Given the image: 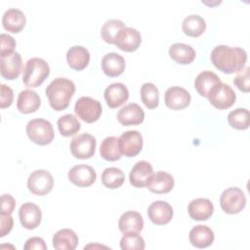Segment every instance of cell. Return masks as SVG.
Wrapping results in <instances>:
<instances>
[{
	"label": "cell",
	"instance_id": "cell-5",
	"mask_svg": "<svg viewBox=\"0 0 250 250\" xmlns=\"http://www.w3.org/2000/svg\"><path fill=\"white\" fill-rule=\"evenodd\" d=\"M220 205L227 214H237L246 205V196L242 189L236 187L228 188L220 196Z\"/></svg>",
	"mask_w": 250,
	"mask_h": 250
},
{
	"label": "cell",
	"instance_id": "cell-38",
	"mask_svg": "<svg viewBox=\"0 0 250 250\" xmlns=\"http://www.w3.org/2000/svg\"><path fill=\"white\" fill-rule=\"evenodd\" d=\"M146 247L144 238L138 232H127L120 239L122 250H144Z\"/></svg>",
	"mask_w": 250,
	"mask_h": 250
},
{
	"label": "cell",
	"instance_id": "cell-26",
	"mask_svg": "<svg viewBox=\"0 0 250 250\" xmlns=\"http://www.w3.org/2000/svg\"><path fill=\"white\" fill-rule=\"evenodd\" d=\"M41 104V99L39 95L29 89L22 90L17 100V107L20 112L27 114V113H32L35 112Z\"/></svg>",
	"mask_w": 250,
	"mask_h": 250
},
{
	"label": "cell",
	"instance_id": "cell-25",
	"mask_svg": "<svg viewBox=\"0 0 250 250\" xmlns=\"http://www.w3.org/2000/svg\"><path fill=\"white\" fill-rule=\"evenodd\" d=\"M66 62L70 68L77 71L82 70L89 64L90 53L85 47L74 45L66 53Z\"/></svg>",
	"mask_w": 250,
	"mask_h": 250
},
{
	"label": "cell",
	"instance_id": "cell-24",
	"mask_svg": "<svg viewBox=\"0 0 250 250\" xmlns=\"http://www.w3.org/2000/svg\"><path fill=\"white\" fill-rule=\"evenodd\" d=\"M25 23L26 19L23 12L17 8H10L3 14V27L12 33H19L21 31Z\"/></svg>",
	"mask_w": 250,
	"mask_h": 250
},
{
	"label": "cell",
	"instance_id": "cell-4",
	"mask_svg": "<svg viewBox=\"0 0 250 250\" xmlns=\"http://www.w3.org/2000/svg\"><path fill=\"white\" fill-rule=\"evenodd\" d=\"M26 134L30 141L39 146H46L54 140V129L50 121L44 118H34L26 124Z\"/></svg>",
	"mask_w": 250,
	"mask_h": 250
},
{
	"label": "cell",
	"instance_id": "cell-16",
	"mask_svg": "<svg viewBox=\"0 0 250 250\" xmlns=\"http://www.w3.org/2000/svg\"><path fill=\"white\" fill-rule=\"evenodd\" d=\"M22 61L19 52H14L0 59V71L3 78L14 80L19 77L21 71Z\"/></svg>",
	"mask_w": 250,
	"mask_h": 250
},
{
	"label": "cell",
	"instance_id": "cell-17",
	"mask_svg": "<svg viewBox=\"0 0 250 250\" xmlns=\"http://www.w3.org/2000/svg\"><path fill=\"white\" fill-rule=\"evenodd\" d=\"M152 175L153 168L151 164L146 160H141L132 167L129 174V180L133 187L144 188L147 186Z\"/></svg>",
	"mask_w": 250,
	"mask_h": 250
},
{
	"label": "cell",
	"instance_id": "cell-10",
	"mask_svg": "<svg viewBox=\"0 0 250 250\" xmlns=\"http://www.w3.org/2000/svg\"><path fill=\"white\" fill-rule=\"evenodd\" d=\"M143 136L137 130H129L119 137V145L122 154L127 157L138 155L143 148Z\"/></svg>",
	"mask_w": 250,
	"mask_h": 250
},
{
	"label": "cell",
	"instance_id": "cell-40",
	"mask_svg": "<svg viewBox=\"0 0 250 250\" xmlns=\"http://www.w3.org/2000/svg\"><path fill=\"white\" fill-rule=\"evenodd\" d=\"M1 39V51H0V57H6L15 51V47L17 45L15 39L6 33H2L0 35Z\"/></svg>",
	"mask_w": 250,
	"mask_h": 250
},
{
	"label": "cell",
	"instance_id": "cell-2",
	"mask_svg": "<svg viewBox=\"0 0 250 250\" xmlns=\"http://www.w3.org/2000/svg\"><path fill=\"white\" fill-rule=\"evenodd\" d=\"M75 92L73 81L64 77L55 78L45 89L51 107L57 111L65 109Z\"/></svg>",
	"mask_w": 250,
	"mask_h": 250
},
{
	"label": "cell",
	"instance_id": "cell-13",
	"mask_svg": "<svg viewBox=\"0 0 250 250\" xmlns=\"http://www.w3.org/2000/svg\"><path fill=\"white\" fill-rule=\"evenodd\" d=\"M190 94L183 87L172 86L164 94V102L167 107L173 110H181L190 104Z\"/></svg>",
	"mask_w": 250,
	"mask_h": 250
},
{
	"label": "cell",
	"instance_id": "cell-36",
	"mask_svg": "<svg viewBox=\"0 0 250 250\" xmlns=\"http://www.w3.org/2000/svg\"><path fill=\"white\" fill-rule=\"evenodd\" d=\"M141 99L148 109H154L159 104V92L151 82H146L141 87Z\"/></svg>",
	"mask_w": 250,
	"mask_h": 250
},
{
	"label": "cell",
	"instance_id": "cell-31",
	"mask_svg": "<svg viewBox=\"0 0 250 250\" xmlns=\"http://www.w3.org/2000/svg\"><path fill=\"white\" fill-rule=\"evenodd\" d=\"M101 156L107 161H116L121 157V148L119 145V138L114 136L106 137L100 146Z\"/></svg>",
	"mask_w": 250,
	"mask_h": 250
},
{
	"label": "cell",
	"instance_id": "cell-28",
	"mask_svg": "<svg viewBox=\"0 0 250 250\" xmlns=\"http://www.w3.org/2000/svg\"><path fill=\"white\" fill-rule=\"evenodd\" d=\"M77 234L70 229H59L53 235V246L57 250H74L78 244Z\"/></svg>",
	"mask_w": 250,
	"mask_h": 250
},
{
	"label": "cell",
	"instance_id": "cell-8",
	"mask_svg": "<svg viewBox=\"0 0 250 250\" xmlns=\"http://www.w3.org/2000/svg\"><path fill=\"white\" fill-rule=\"evenodd\" d=\"M53 187L54 178L47 170L38 169L28 176L27 188L35 195H45L53 189Z\"/></svg>",
	"mask_w": 250,
	"mask_h": 250
},
{
	"label": "cell",
	"instance_id": "cell-34",
	"mask_svg": "<svg viewBox=\"0 0 250 250\" xmlns=\"http://www.w3.org/2000/svg\"><path fill=\"white\" fill-rule=\"evenodd\" d=\"M58 128L62 136L70 137L74 136L81 128V124L77 117L73 114H65L58 119Z\"/></svg>",
	"mask_w": 250,
	"mask_h": 250
},
{
	"label": "cell",
	"instance_id": "cell-3",
	"mask_svg": "<svg viewBox=\"0 0 250 250\" xmlns=\"http://www.w3.org/2000/svg\"><path fill=\"white\" fill-rule=\"evenodd\" d=\"M50 74L48 62L41 58L29 59L22 69V82L26 87L36 88L40 86Z\"/></svg>",
	"mask_w": 250,
	"mask_h": 250
},
{
	"label": "cell",
	"instance_id": "cell-42",
	"mask_svg": "<svg viewBox=\"0 0 250 250\" xmlns=\"http://www.w3.org/2000/svg\"><path fill=\"white\" fill-rule=\"evenodd\" d=\"M14 225V220L11 214H1L0 213V237H4L8 234Z\"/></svg>",
	"mask_w": 250,
	"mask_h": 250
},
{
	"label": "cell",
	"instance_id": "cell-39",
	"mask_svg": "<svg viewBox=\"0 0 250 250\" xmlns=\"http://www.w3.org/2000/svg\"><path fill=\"white\" fill-rule=\"evenodd\" d=\"M250 67L245 66L243 69L238 71V73L233 78L234 85L242 92L248 93L250 90Z\"/></svg>",
	"mask_w": 250,
	"mask_h": 250
},
{
	"label": "cell",
	"instance_id": "cell-18",
	"mask_svg": "<svg viewBox=\"0 0 250 250\" xmlns=\"http://www.w3.org/2000/svg\"><path fill=\"white\" fill-rule=\"evenodd\" d=\"M116 117L123 126L139 125L145 119V111L138 104L131 103L120 108Z\"/></svg>",
	"mask_w": 250,
	"mask_h": 250
},
{
	"label": "cell",
	"instance_id": "cell-14",
	"mask_svg": "<svg viewBox=\"0 0 250 250\" xmlns=\"http://www.w3.org/2000/svg\"><path fill=\"white\" fill-rule=\"evenodd\" d=\"M19 218L21 226L26 229H36L42 220V212L38 205L32 202L23 203L19 210Z\"/></svg>",
	"mask_w": 250,
	"mask_h": 250
},
{
	"label": "cell",
	"instance_id": "cell-1",
	"mask_svg": "<svg viewBox=\"0 0 250 250\" xmlns=\"http://www.w3.org/2000/svg\"><path fill=\"white\" fill-rule=\"evenodd\" d=\"M212 63L224 73L238 72L245 67L247 53L239 47H229L227 45L216 46L210 55Z\"/></svg>",
	"mask_w": 250,
	"mask_h": 250
},
{
	"label": "cell",
	"instance_id": "cell-22",
	"mask_svg": "<svg viewBox=\"0 0 250 250\" xmlns=\"http://www.w3.org/2000/svg\"><path fill=\"white\" fill-rule=\"evenodd\" d=\"M189 242L196 248H207L214 242V231L207 226L197 225L193 227L188 234Z\"/></svg>",
	"mask_w": 250,
	"mask_h": 250
},
{
	"label": "cell",
	"instance_id": "cell-27",
	"mask_svg": "<svg viewBox=\"0 0 250 250\" xmlns=\"http://www.w3.org/2000/svg\"><path fill=\"white\" fill-rule=\"evenodd\" d=\"M118 228L123 233L139 232L144 228V219L137 211H126L119 218Z\"/></svg>",
	"mask_w": 250,
	"mask_h": 250
},
{
	"label": "cell",
	"instance_id": "cell-11",
	"mask_svg": "<svg viewBox=\"0 0 250 250\" xmlns=\"http://www.w3.org/2000/svg\"><path fill=\"white\" fill-rule=\"evenodd\" d=\"M68 180L79 188H87L92 186L96 179L97 173L95 169L87 164H78L73 166L67 173Z\"/></svg>",
	"mask_w": 250,
	"mask_h": 250
},
{
	"label": "cell",
	"instance_id": "cell-37",
	"mask_svg": "<svg viewBox=\"0 0 250 250\" xmlns=\"http://www.w3.org/2000/svg\"><path fill=\"white\" fill-rule=\"evenodd\" d=\"M125 23L121 20L110 19L107 20L101 28L102 38L108 44H114L117 33L125 27Z\"/></svg>",
	"mask_w": 250,
	"mask_h": 250
},
{
	"label": "cell",
	"instance_id": "cell-21",
	"mask_svg": "<svg viewBox=\"0 0 250 250\" xmlns=\"http://www.w3.org/2000/svg\"><path fill=\"white\" fill-rule=\"evenodd\" d=\"M125 66L126 63L124 58L115 52L107 53L102 59V69L108 77H116L120 75L125 70Z\"/></svg>",
	"mask_w": 250,
	"mask_h": 250
},
{
	"label": "cell",
	"instance_id": "cell-33",
	"mask_svg": "<svg viewBox=\"0 0 250 250\" xmlns=\"http://www.w3.org/2000/svg\"><path fill=\"white\" fill-rule=\"evenodd\" d=\"M125 180L124 173L117 167H107L102 173L103 185L110 189L120 188Z\"/></svg>",
	"mask_w": 250,
	"mask_h": 250
},
{
	"label": "cell",
	"instance_id": "cell-9",
	"mask_svg": "<svg viewBox=\"0 0 250 250\" xmlns=\"http://www.w3.org/2000/svg\"><path fill=\"white\" fill-rule=\"evenodd\" d=\"M207 99L213 106L223 110L230 107L235 103L236 95L229 84L221 82L212 89Z\"/></svg>",
	"mask_w": 250,
	"mask_h": 250
},
{
	"label": "cell",
	"instance_id": "cell-41",
	"mask_svg": "<svg viewBox=\"0 0 250 250\" xmlns=\"http://www.w3.org/2000/svg\"><path fill=\"white\" fill-rule=\"evenodd\" d=\"M14 92L12 88L5 84H1V99H0V107L5 108L9 107L13 104Z\"/></svg>",
	"mask_w": 250,
	"mask_h": 250
},
{
	"label": "cell",
	"instance_id": "cell-19",
	"mask_svg": "<svg viewBox=\"0 0 250 250\" xmlns=\"http://www.w3.org/2000/svg\"><path fill=\"white\" fill-rule=\"evenodd\" d=\"M104 97L106 104L110 108H115L127 102L129 98V90L123 83H112L105 88Z\"/></svg>",
	"mask_w": 250,
	"mask_h": 250
},
{
	"label": "cell",
	"instance_id": "cell-6",
	"mask_svg": "<svg viewBox=\"0 0 250 250\" xmlns=\"http://www.w3.org/2000/svg\"><path fill=\"white\" fill-rule=\"evenodd\" d=\"M74 111L81 120L87 123H94L101 117L103 107L99 101L84 96L76 101Z\"/></svg>",
	"mask_w": 250,
	"mask_h": 250
},
{
	"label": "cell",
	"instance_id": "cell-30",
	"mask_svg": "<svg viewBox=\"0 0 250 250\" xmlns=\"http://www.w3.org/2000/svg\"><path fill=\"white\" fill-rule=\"evenodd\" d=\"M169 56L180 64H188L195 59L194 49L185 43H174L169 48Z\"/></svg>",
	"mask_w": 250,
	"mask_h": 250
},
{
	"label": "cell",
	"instance_id": "cell-12",
	"mask_svg": "<svg viewBox=\"0 0 250 250\" xmlns=\"http://www.w3.org/2000/svg\"><path fill=\"white\" fill-rule=\"evenodd\" d=\"M142 43L141 33L133 27L125 26L116 35L114 44L124 52L136 51Z\"/></svg>",
	"mask_w": 250,
	"mask_h": 250
},
{
	"label": "cell",
	"instance_id": "cell-32",
	"mask_svg": "<svg viewBox=\"0 0 250 250\" xmlns=\"http://www.w3.org/2000/svg\"><path fill=\"white\" fill-rule=\"evenodd\" d=\"M182 29L188 36L198 37L206 29L205 20L199 15H189L184 19Z\"/></svg>",
	"mask_w": 250,
	"mask_h": 250
},
{
	"label": "cell",
	"instance_id": "cell-23",
	"mask_svg": "<svg viewBox=\"0 0 250 250\" xmlns=\"http://www.w3.org/2000/svg\"><path fill=\"white\" fill-rule=\"evenodd\" d=\"M174 184L175 181L172 175L164 171H158L153 173L146 187L151 192L162 194L171 191L174 188Z\"/></svg>",
	"mask_w": 250,
	"mask_h": 250
},
{
	"label": "cell",
	"instance_id": "cell-20",
	"mask_svg": "<svg viewBox=\"0 0 250 250\" xmlns=\"http://www.w3.org/2000/svg\"><path fill=\"white\" fill-rule=\"evenodd\" d=\"M188 212L189 217L194 221H206L212 216L214 205L208 198H195L188 203Z\"/></svg>",
	"mask_w": 250,
	"mask_h": 250
},
{
	"label": "cell",
	"instance_id": "cell-15",
	"mask_svg": "<svg viewBox=\"0 0 250 250\" xmlns=\"http://www.w3.org/2000/svg\"><path fill=\"white\" fill-rule=\"evenodd\" d=\"M147 216L154 225L163 226L171 221L173 217V208L166 201L156 200L148 206Z\"/></svg>",
	"mask_w": 250,
	"mask_h": 250
},
{
	"label": "cell",
	"instance_id": "cell-29",
	"mask_svg": "<svg viewBox=\"0 0 250 250\" xmlns=\"http://www.w3.org/2000/svg\"><path fill=\"white\" fill-rule=\"evenodd\" d=\"M221 82V79L216 73L210 70H204L196 76L194 80V87L200 96L207 98L212 89Z\"/></svg>",
	"mask_w": 250,
	"mask_h": 250
},
{
	"label": "cell",
	"instance_id": "cell-44",
	"mask_svg": "<svg viewBox=\"0 0 250 250\" xmlns=\"http://www.w3.org/2000/svg\"><path fill=\"white\" fill-rule=\"evenodd\" d=\"M23 249H25V250H32V249L46 250L47 245H46L43 238L38 237V236H33V237L28 238L25 241V243L23 245Z\"/></svg>",
	"mask_w": 250,
	"mask_h": 250
},
{
	"label": "cell",
	"instance_id": "cell-43",
	"mask_svg": "<svg viewBox=\"0 0 250 250\" xmlns=\"http://www.w3.org/2000/svg\"><path fill=\"white\" fill-rule=\"evenodd\" d=\"M16 207V200L11 194H2L1 196V214H12Z\"/></svg>",
	"mask_w": 250,
	"mask_h": 250
},
{
	"label": "cell",
	"instance_id": "cell-35",
	"mask_svg": "<svg viewBox=\"0 0 250 250\" xmlns=\"http://www.w3.org/2000/svg\"><path fill=\"white\" fill-rule=\"evenodd\" d=\"M228 122L230 127L236 130H245L250 124V113L247 108L237 107L228 115Z\"/></svg>",
	"mask_w": 250,
	"mask_h": 250
},
{
	"label": "cell",
	"instance_id": "cell-7",
	"mask_svg": "<svg viewBox=\"0 0 250 250\" xmlns=\"http://www.w3.org/2000/svg\"><path fill=\"white\" fill-rule=\"evenodd\" d=\"M97 141L94 136L83 133L73 137L70 142V151L75 158L88 159L91 158L96 150Z\"/></svg>",
	"mask_w": 250,
	"mask_h": 250
}]
</instances>
